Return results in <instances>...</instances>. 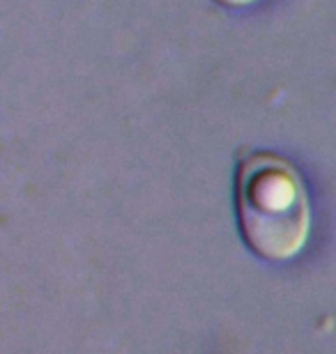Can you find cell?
I'll list each match as a JSON object with an SVG mask.
<instances>
[{
    "label": "cell",
    "mask_w": 336,
    "mask_h": 354,
    "mask_svg": "<svg viewBox=\"0 0 336 354\" xmlns=\"http://www.w3.org/2000/svg\"><path fill=\"white\" fill-rule=\"evenodd\" d=\"M217 3L226 5V7H242V5H249L251 0H217Z\"/></svg>",
    "instance_id": "7a4b0ae2"
},
{
    "label": "cell",
    "mask_w": 336,
    "mask_h": 354,
    "mask_svg": "<svg viewBox=\"0 0 336 354\" xmlns=\"http://www.w3.org/2000/svg\"><path fill=\"white\" fill-rule=\"evenodd\" d=\"M242 237L256 256H297L311 230V205L302 175L288 159L256 152L242 161L235 182Z\"/></svg>",
    "instance_id": "6da1fadb"
}]
</instances>
